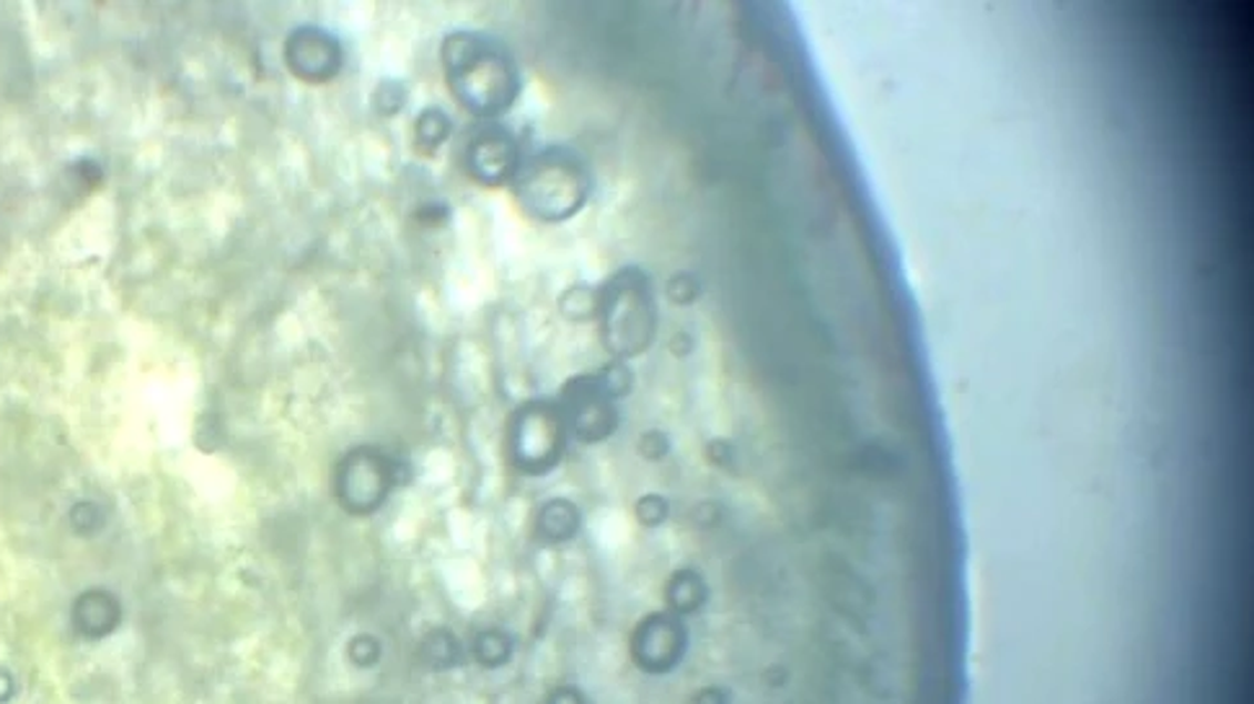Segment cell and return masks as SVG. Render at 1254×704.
Masks as SVG:
<instances>
[{"label": "cell", "mask_w": 1254, "mask_h": 704, "mask_svg": "<svg viewBox=\"0 0 1254 704\" xmlns=\"http://www.w3.org/2000/svg\"><path fill=\"white\" fill-rule=\"evenodd\" d=\"M117 622H120V609L114 606V601H109V604H104V601L91 604L85 599L78 604L75 627L85 637H104L117 627Z\"/></svg>", "instance_id": "cell-1"}]
</instances>
